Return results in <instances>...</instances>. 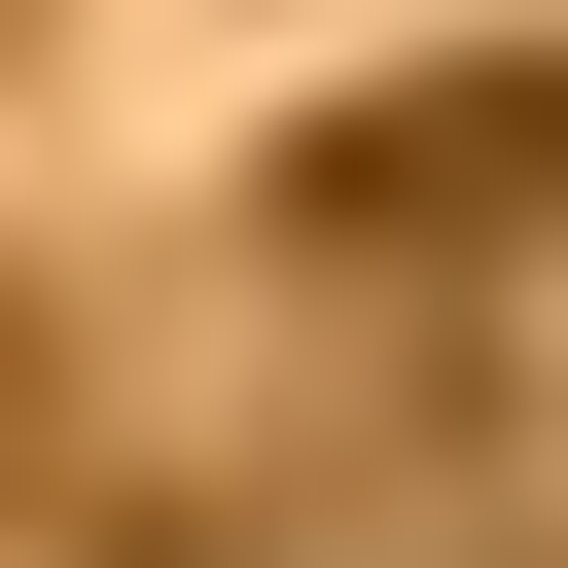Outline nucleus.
I'll return each instance as SVG.
<instances>
[{
  "mask_svg": "<svg viewBox=\"0 0 568 568\" xmlns=\"http://www.w3.org/2000/svg\"><path fill=\"white\" fill-rule=\"evenodd\" d=\"M532 178H568V71H390L284 142V284H462V248H532Z\"/></svg>",
  "mask_w": 568,
  "mask_h": 568,
  "instance_id": "f257e3e1",
  "label": "nucleus"
}]
</instances>
